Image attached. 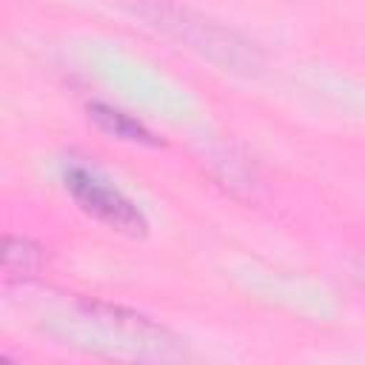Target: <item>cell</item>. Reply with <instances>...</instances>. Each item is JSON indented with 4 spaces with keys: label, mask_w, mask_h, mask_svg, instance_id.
Wrapping results in <instances>:
<instances>
[{
    "label": "cell",
    "mask_w": 365,
    "mask_h": 365,
    "mask_svg": "<svg viewBox=\"0 0 365 365\" xmlns=\"http://www.w3.org/2000/svg\"><path fill=\"white\" fill-rule=\"evenodd\" d=\"M137 11L160 31L177 37L188 48H197L200 54H205L222 66H231V68L254 66V51L248 48L245 40H240L234 31H225L222 26H217L188 9H180V6L163 3V0H145L137 6Z\"/></svg>",
    "instance_id": "1"
},
{
    "label": "cell",
    "mask_w": 365,
    "mask_h": 365,
    "mask_svg": "<svg viewBox=\"0 0 365 365\" xmlns=\"http://www.w3.org/2000/svg\"><path fill=\"white\" fill-rule=\"evenodd\" d=\"M88 114H91V120H94L106 134H114V137L131 140V143H145V145L154 143L151 131H148L143 123H137L134 117L123 114L120 108H111V106H106V103H94V106L88 108Z\"/></svg>",
    "instance_id": "3"
},
{
    "label": "cell",
    "mask_w": 365,
    "mask_h": 365,
    "mask_svg": "<svg viewBox=\"0 0 365 365\" xmlns=\"http://www.w3.org/2000/svg\"><path fill=\"white\" fill-rule=\"evenodd\" d=\"M66 188L86 214L106 222L108 228H117V231H125L134 237L145 234V217L140 214V208L125 194H120L114 185H108L106 180L91 174L88 168L68 165L66 168Z\"/></svg>",
    "instance_id": "2"
},
{
    "label": "cell",
    "mask_w": 365,
    "mask_h": 365,
    "mask_svg": "<svg viewBox=\"0 0 365 365\" xmlns=\"http://www.w3.org/2000/svg\"><path fill=\"white\" fill-rule=\"evenodd\" d=\"M37 259H40V251L29 240L6 237V242H3V265H6L9 274H29V271H34Z\"/></svg>",
    "instance_id": "4"
},
{
    "label": "cell",
    "mask_w": 365,
    "mask_h": 365,
    "mask_svg": "<svg viewBox=\"0 0 365 365\" xmlns=\"http://www.w3.org/2000/svg\"><path fill=\"white\" fill-rule=\"evenodd\" d=\"M359 277H362V282H365V257H362V262H359Z\"/></svg>",
    "instance_id": "5"
}]
</instances>
